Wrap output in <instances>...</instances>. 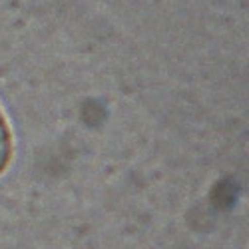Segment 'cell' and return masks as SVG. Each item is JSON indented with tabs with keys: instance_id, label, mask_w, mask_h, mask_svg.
Returning <instances> with one entry per match:
<instances>
[{
	"instance_id": "cell-1",
	"label": "cell",
	"mask_w": 249,
	"mask_h": 249,
	"mask_svg": "<svg viewBox=\"0 0 249 249\" xmlns=\"http://www.w3.org/2000/svg\"><path fill=\"white\" fill-rule=\"evenodd\" d=\"M10 160H12V134L2 110H0V174L8 168Z\"/></svg>"
}]
</instances>
